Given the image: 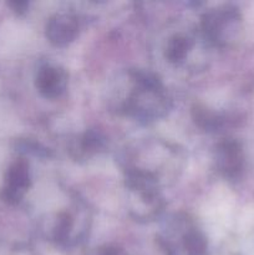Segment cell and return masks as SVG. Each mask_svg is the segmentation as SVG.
<instances>
[{"instance_id": "6da1fadb", "label": "cell", "mask_w": 254, "mask_h": 255, "mask_svg": "<svg viewBox=\"0 0 254 255\" xmlns=\"http://www.w3.org/2000/svg\"><path fill=\"white\" fill-rule=\"evenodd\" d=\"M79 24L74 15L60 12L54 15L46 25V37L51 44L64 46L76 37Z\"/></svg>"}, {"instance_id": "7a4b0ae2", "label": "cell", "mask_w": 254, "mask_h": 255, "mask_svg": "<svg viewBox=\"0 0 254 255\" xmlns=\"http://www.w3.org/2000/svg\"><path fill=\"white\" fill-rule=\"evenodd\" d=\"M67 85V75L56 66H42L36 76V87L42 96L55 99L65 91Z\"/></svg>"}, {"instance_id": "3957f363", "label": "cell", "mask_w": 254, "mask_h": 255, "mask_svg": "<svg viewBox=\"0 0 254 255\" xmlns=\"http://www.w3.org/2000/svg\"><path fill=\"white\" fill-rule=\"evenodd\" d=\"M217 163L226 176L234 177L241 171L243 156L239 144L234 141H226L217 149Z\"/></svg>"}, {"instance_id": "277c9868", "label": "cell", "mask_w": 254, "mask_h": 255, "mask_svg": "<svg viewBox=\"0 0 254 255\" xmlns=\"http://www.w3.org/2000/svg\"><path fill=\"white\" fill-rule=\"evenodd\" d=\"M29 186V167L25 162H19L10 171L9 198L19 199Z\"/></svg>"}, {"instance_id": "5b68a950", "label": "cell", "mask_w": 254, "mask_h": 255, "mask_svg": "<svg viewBox=\"0 0 254 255\" xmlns=\"http://www.w3.org/2000/svg\"><path fill=\"white\" fill-rule=\"evenodd\" d=\"M192 47V41L183 35H176L167 44L166 57L171 62H179L187 56Z\"/></svg>"}, {"instance_id": "8992f818", "label": "cell", "mask_w": 254, "mask_h": 255, "mask_svg": "<svg viewBox=\"0 0 254 255\" xmlns=\"http://www.w3.org/2000/svg\"><path fill=\"white\" fill-rule=\"evenodd\" d=\"M184 248L188 255H207V241L198 231H191L184 236Z\"/></svg>"}, {"instance_id": "52a82bcc", "label": "cell", "mask_w": 254, "mask_h": 255, "mask_svg": "<svg viewBox=\"0 0 254 255\" xmlns=\"http://www.w3.org/2000/svg\"><path fill=\"white\" fill-rule=\"evenodd\" d=\"M194 112V119H196V122L201 127L207 129H212L218 127L219 120L218 117L214 116L212 112H209L208 110L201 109V107H197L196 110H193Z\"/></svg>"}, {"instance_id": "ba28073f", "label": "cell", "mask_w": 254, "mask_h": 255, "mask_svg": "<svg viewBox=\"0 0 254 255\" xmlns=\"http://www.w3.org/2000/svg\"><path fill=\"white\" fill-rule=\"evenodd\" d=\"M71 227L72 223L70 217L67 216V214H61V216L59 217V219H57L56 228H55V238L59 242L65 241V239L69 237Z\"/></svg>"}, {"instance_id": "9c48e42d", "label": "cell", "mask_w": 254, "mask_h": 255, "mask_svg": "<svg viewBox=\"0 0 254 255\" xmlns=\"http://www.w3.org/2000/svg\"><path fill=\"white\" fill-rule=\"evenodd\" d=\"M96 255H125V253L120 249L114 248V247H107V248L100 249Z\"/></svg>"}]
</instances>
